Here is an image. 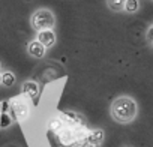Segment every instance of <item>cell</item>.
Masks as SVG:
<instances>
[{"mask_svg": "<svg viewBox=\"0 0 153 147\" xmlns=\"http://www.w3.org/2000/svg\"><path fill=\"white\" fill-rule=\"evenodd\" d=\"M137 114V104L131 98H117L111 105V116L119 123H129Z\"/></svg>", "mask_w": 153, "mask_h": 147, "instance_id": "1", "label": "cell"}, {"mask_svg": "<svg viewBox=\"0 0 153 147\" xmlns=\"http://www.w3.org/2000/svg\"><path fill=\"white\" fill-rule=\"evenodd\" d=\"M30 24H32L33 30H36V32L48 30V29L54 27L56 18H54V14L50 9H38L30 17Z\"/></svg>", "mask_w": 153, "mask_h": 147, "instance_id": "2", "label": "cell"}, {"mask_svg": "<svg viewBox=\"0 0 153 147\" xmlns=\"http://www.w3.org/2000/svg\"><path fill=\"white\" fill-rule=\"evenodd\" d=\"M9 105L12 107V110H14V114H15V119H17V120L23 122V120H26V119H27V116H29V105H27L23 99L17 98V99H14Z\"/></svg>", "mask_w": 153, "mask_h": 147, "instance_id": "3", "label": "cell"}, {"mask_svg": "<svg viewBox=\"0 0 153 147\" xmlns=\"http://www.w3.org/2000/svg\"><path fill=\"white\" fill-rule=\"evenodd\" d=\"M59 143L63 147H69L71 144L76 143V128H63L59 132Z\"/></svg>", "mask_w": 153, "mask_h": 147, "instance_id": "4", "label": "cell"}, {"mask_svg": "<svg viewBox=\"0 0 153 147\" xmlns=\"http://www.w3.org/2000/svg\"><path fill=\"white\" fill-rule=\"evenodd\" d=\"M45 50L51 48L54 44H56V33L53 29H48V30H41L38 32V39H36Z\"/></svg>", "mask_w": 153, "mask_h": 147, "instance_id": "5", "label": "cell"}, {"mask_svg": "<svg viewBox=\"0 0 153 147\" xmlns=\"http://www.w3.org/2000/svg\"><path fill=\"white\" fill-rule=\"evenodd\" d=\"M27 53H29V56L33 57V59H44L47 50H45L38 41H30V42L27 44Z\"/></svg>", "mask_w": 153, "mask_h": 147, "instance_id": "6", "label": "cell"}, {"mask_svg": "<svg viewBox=\"0 0 153 147\" xmlns=\"http://www.w3.org/2000/svg\"><path fill=\"white\" fill-rule=\"evenodd\" d=\"M23 93L27 95L29 98L38 96V93H39V86H38V83H35V81H26V83L23 84Z\"/></svg>", "mask_w": 153, "mask_h": 147, "instance_id": "7", "label": "cell"}, {"mask_svg": "<svg viewBox=\"0 0 153 147\" xmlns=\"http://www.w3.org/2000/svg\"><path fill=\"white\" fill-rule=\"evenodd\" d=\"M104 140V131L101 129H95V131H90L86 141L84 143H89V144H93V146H98L101 141Z\"/></svg>", "mask_w": 153, "mask_h": 147, "instance_id": "8", "label": "cell"}, {"mask_svg": "<svg viewBox=\"0 0 153 147\" xmlns=\"http://www.w3.org/2000/svg\"><path fill=\"white\" fill-rule=\"evenodd\" d=\"M0 75H2V84L5 87H12L15 84V81H17L15 74L11 72V71H5L3 74H0Z\"/></svg>", "mask_w": 153, "mask_h": 147, "instance_id": "9", "label": "cell"}, {"mask_svg": "<svg viewBox=\"0 0 153 147\" xmlns=\"http://www.w3.org/2000/svg\"><path fill=\"white\" fill-rule=\"evenodd\" d=\"M140 9V2L138 0H125V5H123V11L126 14H135Z\"/></svg>", "mask_w": 153, "mask_h": 147, "instance_id": "10", "label": "cell"}, {"mask_svg": "<svg viewBox=\"0 0 153 147\" xmlns=\"http://www.w3.org/2000/svg\"><path fill=\"white\" fill-rule=\"evenodd\" d=\"M123 5H125V0H107V6L113 12H122Z\"/></svg>", "mask_w": 153, "mask_h": 147, "instance_id": "11", "label": "cell"}, {"mask_svg": "<svg viewBox=\"0 0 153 147\" xmlns=\"http://www.w3.org/2000/svg\"><path fill=\"white\" fill-rule=\"evenodd\" d=\"M63 120L60 119V117H56V119H53L51 122H50V125H48V128H50V131H53V132H60L62 129H63Z\"/></svg>", "mask_w": 153, "mask_h": 147, "instance_id": "12", "label": "cell"}, {"mask_svg": "<svg viewBox=\"0 0 153 147\" xmlns=\"http://www.w3.org/2000/svg\"><path fill=\"white\" fill-rule=\"evenodd\" d=\"M11 123H12V120H11L8 113H2V114H0V128H8Z\"/></svg>", "mask_w": 153, "mask_h": 147, "instance_id": "13", "label": "cell"}, {"mask_svg": "<svg viewBox=\"0 0 153 147\" xmlns=\"http://www.w3.org/2000/svg\"><path fill=\"white\" fill-rule=\"evenodd\" d=\"M152 32H153V26L150 24L149 29H147V42H149V44L152 42Z\"/></svg>", "mask_w": 153, "mask_h": 147, "instance_id": "14", "label": "cell"}, {"mask_svg": "<svg viewBox=\"0 0 153 147\" xmlns=\"http://www.w3.org/2000/svg\"><path fill=\"white\" fill-rule=\"evenodd\" d=\"M80 147H96V146H93V144H89V143H84V144H81Z\"/></svg>", "mask_w": 153, "mask_h": 147, "instance_id": "15", "label": "cell"}, {"mask_svg": "<svg viewBox=\"0 0 153 147\" xmlns=\"http://www.w3.org/2000/svg\"><path fill=\"white\" fill-rule=\"evenodd\" d=\"M80 146H81V144H80V143H74V144H71V146H69V147H80Z\"/></svg>", "mask_w": 153, "mask_h": 147, "instance_id": "16", "label": "cell"}, {"mask_svg": "<svg viewBox=\"0 0 153 147\" xmlns=\"http://www.w3.org/2000/svg\"><path fill=\"white\" fill-rule=\"evenodd\" d=\"M0 84H2V75H0Z\"/></svg>", "mask_w": 153, "mask_h": 147, "instance_id": "17", "label": "cell"}, {"mask_svg": "<svg viewBox=\"0 0 153 147\" xmlns=\"http://www.w3.org/2000/svg\"><path fill=\"white\" fill-rule=\"evenodd\" d=\"M0 68H2V63H0Z\"/></svg>", "mask_w": 153, "mask_h": 147, "instance_id": "18", "label": "cell"}]
</instances>
